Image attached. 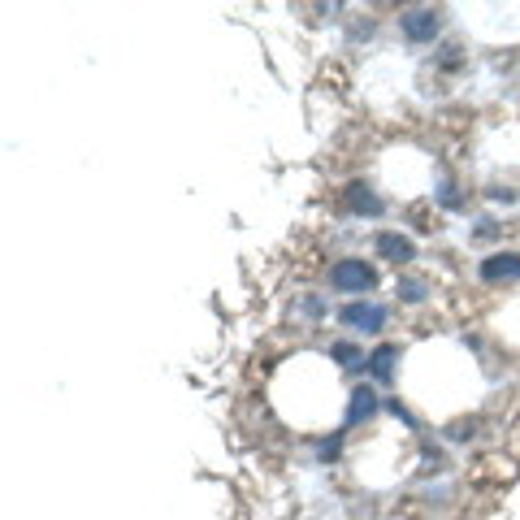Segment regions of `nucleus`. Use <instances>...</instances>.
<instances>
[{"label": "nucleus", "mask_w": 520, "mask_h": 520, "mask_svg": "<svg viewBox=\"0 0 520 520\" xmlns=\"http://www.w3.org/2000/svg\"><path fill=\"white\" fill-rule=\"evenodd\" d=\"M330 282L338 291H369L373 286V269L364 265V260H343V265L330 269Z\"/></svg>", "instance_id": "f257e3e1"}, {"label": "nucleus", "mask_w": 520, "mask_h": 520, "mask_svg": "<svg viewBox=\"0 0 520 520\" xmlns=\"http://www.w3.org/2000/svg\"><path fill=\"white\" fill-rule=\"evenodd\" d=\"M343 321L347 325H369V330H382V325H386V308H377V304H351L343 312Z\"/></svg>", "instance_id": "f03ea898"}, {"label": "nucleus", "mask_w": 520, "mask_h": 520, "mask_svg": "<svg viewBox=\"0 0 520 520\" xmlns=\"http://www.w3.org/2000/svg\"><path fill=\"white\" fill-rule=\"evenodd\" d=\"M377 252L386 260H395V265H403V260H412V243L399 239V234H382V239H377Z\"/></svg>", "instance_id": "7ed1b4c3"}, {"label": "nucleus", "mask_w": 520, "mask_h": 520, "mask_svg": "<svg viewBox=\"0 0 520 520\" xmlns=\"http://www.w3.org/2000/svg\"><path fill=\"white\" fill-rule=\"evenodd\" d=\"M486 278L499 282V278H520V256H494L486 265Z\"/></svg>", "instance_id": "20e7f679"}, {"label": "nucleus", "mask_w": 520, "mask_h": 520, "mask_svg": "<svg viewBox=\"0 0 520 520\" xmlns=\"http://www.w3.org/2000/svg\"><path fill=\"white\" fill-rule=\"evenodd\" d=\"M425 18H434V13H408V18H403V31L412 39H425L429 31H438V22H425Z\"/></svg>", "instance_id": "39448f33"}]
</instances>
